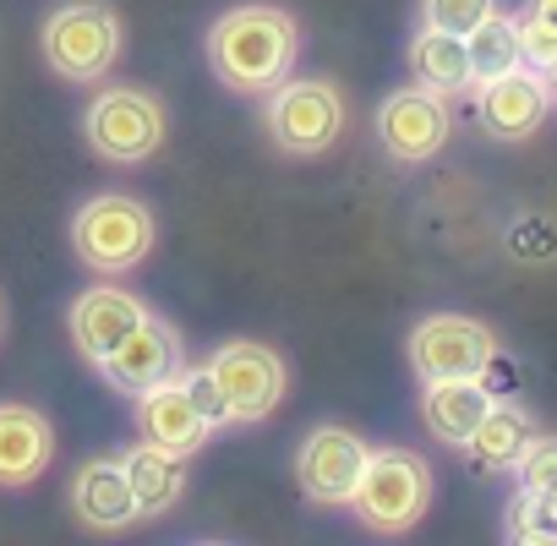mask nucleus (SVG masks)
I'll use <instances>...</instances> for the list:
<instances>
[{"instance_id":"obj_16","label":"nucleus","mask_w":557,"mask_h":546,"mask_svg":"<svg viewBox=\"0 0 557 546\" xmlns=\"http://www.w3.org/2000/svg\"><path fill=\"white\" fill-rule=\"evenodd\" d=\"M137 426H143L148 443H159V448H170V454H181V459H191V454L208 443V432H213V426L197 415V405L186 399L181 372L137 394Z\"/></svg>"},{"instance_id":"obj_3","label":"nucleus","mask_w":557,"mask_h":546,"mask_svg":"<svg viewBox=\"0 0 557 546\" xmlns=\"http://www.w3.org/2000/svg\"><path fill=\"white\" fill-rule=\"evenodd\" d=\"M45 66L66 83H99L121 61V12L110 0H66L39 28Z\"/></svg>"},{"instance_id":"obj_12","label":"nucleus","mask_w":557,"mask_h":546,"mask_svg":"<svg viewBox=\"0 0 557 546\" xmlns=\"http://www.w3.org/2000/svg\"><path fill=\"white\" fill-rule=\"evenodd\" d=\"M186 367V356H181V334L164 323V318H143L104 361H99V372H104V383L110 388H121V394H143V388H153V383H164V377H175Z\"/></svg>"},{"instance_id":"obj_17","label":"nucleus","mask_w":557,"mask_h":546,"mask_svg":"<svg viewBox=\"0 0 557 546\" xmlns=\"http://www.w3.org/2000/svg\"><path fill=\"white\" fill-rule=\"evenodd\" d=\"M492 410V388L481 383V377H437V383H426V394H421V421H426V432L437 437V443H448V448H465L470 443V432H475V421Z\"/></svg>"},{"instance_id":"obj_4","label":"nucleus","mask_w":557,"mask_h":546,"mask_svg":"<svg viewBox=\"0 0 557 546\" xmlns=\"http://www.w3.org/2000/svg\"><path fill=\"white\" fill-rule=\"evenodd\" d=\"M262 132L278 153L318 159L345 137V99L329 77H285L262 94Z\"/></svg>"},{"instance_id":"obj_5","label":"nucleus","mask_w":557,"mask_h":546,"mask_svg":"<svg viewBox=\"0 0 557 546\" xmlns=\"http://www.w3.org/2000/svg\"><path fill=\"white\" fill-rule=\"evenodd\" d=\"M356 519L377 535H405L432 508V464L410 448H372L350 497Z\"/></svg>"},{"instance_id":"obj_15","label":"nucleus","mask_w":557,"mask_h":546,"mask_svg":"<svg viewBox=\"0 0 557 546\" xmlns=\"http://www.w3.org/2000/svg\"><path fill=\"white\" fill-rule=\"evenodd\" d=\"M72 508L99 535H115V530H126L137 519V497H132V481H126L121 454H99V459H88L72 475Z\"/></svg>"},{"instance_id":"obj_8","label":"nucleus","mask_w":557,"mask_h":546,"mask_svg":"<svg viewBox=\"0 0 557 546\" xmlns=\"http://www.w3.org/2000/svg\"><path fill=\"white\" fill-rule=\"evenodd\" d=\"M410 372L421 383H437V377H481L492 361H497V334L465 312H432L410 328Z\"/></svg>"},{"instance_id":"obj_18","label":"nucleus","mask_w":557,"mask_h":546,"mask_svg":"<svg viewBox=\"0 0 557 546\" xmlns=\"http://www.w3.org/2000/svg\"><path fill=\"white\" fill-rule=\"evenodd\" d=\"M126 464V481H132V497H137V519H153V513H170L186 492V459L159 448V443H137L121 454Z\"/></svg>"},{"instance_id":"obj_14","label":"nucleus","mask_w":557,"mask_h":546,"mask_svg":"<svg viewBox=\"0 0 557 546\" xmlns=\"http://www.w3.org/2000/svg\"><path fill=\"white\" fill-rule=\"evenodd\" d=\"M55 459V426L34 405H0V492L34 486Z\"/></svg>"},{"instance_id":"obj_25","label":"nucleus","mask_w":557,"mask_h":546,"mask_svg":"<svg viewBox=\"0 0 557 546\" xmlns=\"http://www.w3.org/2000/svg\"><path fill=\"white\" fill-rule=\"evenodd\" d=\"M181 388H186V399L197 405V415H202L208 426H230V410H224V394H219L208 361H202V367H181Z\"/></svg>"},{"instance_id":"obj_28","label":"nucleus","mask_w":557,"mask_h":546,"mask_svg":"<svg viewBox=\"0 0 557 546\" xmlns=\"http://www.w3.org/2000/svg\"><path fill=\"white\" fill-rule=\"evenodd\" d=\"M541 77H546V88H552V99H557V55H552V66H541Z\"/></svg>"},{"instance_id":"obj_11","label":"nucleus","mask_w":557,"mask_h":546,"mask_svg":"<svg viewBox=\"0 0 557 546\" xmlns=\"http://www.w3.org/2000/svg\"><path fill=\"white\" fill-rule=\"evenodd\" d=\"M475 94V121L486 137L497 142H524L541 132V121L552 115V88L535 66H513V72H497L486 83L470 88Z\"/></svg>"},{"instance_id":"obj_20","label":"nucleus","mask_w":557,"mask_h":546,"mask_svg":"<svg viewBox=\"0 0 557 546\" xmlns=\"http://www.w3.org/2000/svg\"><path fill=\"white\" fill-rule=\"evenodd\" d=\"M530 432H535V426H530V415H524L519 405L492 399V410L475 421L465 454H470V464H481V470H508V464L519 459V448L530 443Z\"/></svg>"},{"instance_id":"obj_10","label":"nucleus","mask_w":557,"mask_h":546,"mask_svg":"<svg viewBox=\"0 0 557 546\" xmlns=\"http://www.w3.org/2000/svg\"><path fill=\"white\" fill-rule=\"evenodd\" d=\"M448 132H454L448 99L432 94V88H421V83L416 88H399V94H388L377 104V142L399 164H426L432 153H443Z\"/></svg>"},{"instance_id":"obj_22","label":"nucleus","mask_w":557,"mask_h":546,"mask_svg":"<svg viewBox=\"0 0 557 546\" xmlns=\"http://www.w3.org/2000/svg\"><path fill=\"white\" fill-rule=\"evenodd\" d=\"M508 541H557V508L546 492H519L508 502Z\"/></svg>"},{"instance_id":"obj_26","label":"nucleus","mask_w":557,"mask_h":546,"mask_svg":"<svg viewBox=\"0 0 557 546\" xmlns=\"http://www.w3.org/2000/svg\"><path fill=\"white\" fill-rule=\"evenodd\" d=\"M519 23V61L524 66H552V55H557V23H546V17H530V12H519L513 17Z\"/></svg>"},{"instance_id":"obj_9","label":"nucleus","mask_w":557,"mask_h":546,"mask_svg":"<svg viewBox=\"0 0 557 546\" xmlns=\"http://www.w3.org/2000/svg\"><path fill=\"white\" fill-rule=\"evenodd\" d=\"M367 443L350 432V426H312L296 448V475H301V492L318 502V508H350L356 497V481L367 470Z\"/></svg>"},{"instance_id":"obj_13","label":"nucleus","mask_w":557,"mask_h":546,"mask_svg":"<svg viewBox=\"0 0 557 546\" xmlns=\"http://www.w3.org/2000/svg\"><path fill=\"white\" fill-rule=\"evenodd\" d=\"M148 318V307H143V296H132V290H121V285H99V290H83L77 301H72V312H66V323H72V345H77V356L88 361V367H99L137 323Z\"/></svg>"},{"instance_id":"obj_2","label":"nucleus","mask_w":557,"mask_h":546,"mask_svg":"<svg viewBox=\"0 0 557 546\" xmlns=\"http://www.w3.org/2000/svg\"><path fill=\"white\" fill-rule=\"evenodd\" d=\"M159 240V219L143 197H126V191H99L77 208L72 219V246L77 257L104 273V280H115V273H132Z\"/></svg>"},{"instance_id":"obj_6","label":"nucleus","mask_w":557,"mask_h":546,"mask_svg":"<svg viewBox=\"0 0 557 546\" xmlns=\"http://www.w3.org/2000/svg\"><path fill=\"white\" fill-rule=\"evenodd\" d=\"M83 137L104 164H143L164 148L170 137V110L153 88H104L88 110H83Z\"/></svg>"},{"instance_id":"obj_1","label":"nucleus","mask_w":557,"mask_h":546,"mask_svg":"<svg viewBox=\"0 0 557 546\" xmlns=\"http://www.w3.org/2000/svg\"><path fill=\"white\" fill-rule=\"evenodd\" d=\"M301 61V23L273 7V0H246L230 7L213 28H208V66L230 94H268L278 88Z\"/></svg>"},{"instance_id":"obj_21","label":"nucleus","mask_w":557,"mask_h":546,"mask_svg":"<svg viewBox=\"0 0 557 546\" xmlns=\"http://www.w3.org/2000/svg\"><path fill=\"white\" fill-rule=\"evenodd\" d=\"M465 55H470L475 83H486V77H497V72L524 66V61H519V23H513L508 12H486V17L465 34Z\"/></svg>"},{"instance_id":"obj_19","label":"nucleus","mask_w":557,"mask_h":546,"mask_svg":"<svg viewBox=\"0 0 557 546\" xmlns=\"http://www.w3.org/2000/svg\"><path fill=\"white\" fill-rule=\"evenodd\" d=\"M410 77L443 99L454 94H470L475 88V72H470V55H465V34H443V28H421L410 39Z\"/></svg>"},{"instance_id":"obj_24","label":"nucleus","mask_w":557,"mask_h":546,"mask_svg":"<svg viewBox=\"0 0 557 546\" xmlns=\"http://www.w3.org/2000/svg\"><path fill=\"white\" fill-rule=\"evenodd\" d=\"M486 12H497V0H421V28L470 34Z\"/></svg>"},{"instance_id":"obj_27","label":"nucleus","mask_w":557,"mask_h":546,"mask_svg":"<svg viewBox=\"0 0 557 546\" xmlns=\"http://www.w3.org/2000/svg\"><path fill=\"white\" fill-rule=\"evenodd\" d=\"M524 12H530V17H546V23H557V0H524Z\"/></svg>"},{"instance_id":"obj_23","label":"nucleus","mask_w":557,"mask_h":546,"mask_svg":"<svg viewBox=\"0 0 557 546\" xmlns=\"http://www.w3.org/2000/svg\"><path fill=\"white\" fill-rule=\"evenodd\" d=\"M508 470L519 475V492H557V437L530 432V443L519 448Z\"/></svg>"},{"instance_id":"obj_7","label":"nucleus","mask_w":557,"mask_h":546,"mask_svg":"<svg viewBox=\"0 0 557 546\" xmlns=\"http://www.w3.org/2000/svg\"><path fill=\"white\" fill-rule=\"evenodd\" d=\"M208 372L224 394V410H230V426H257L268 421L278 405H285V388H290V372H285V356L262 339H224L213 356H208Z\"/></svg>"}]
</instances>
